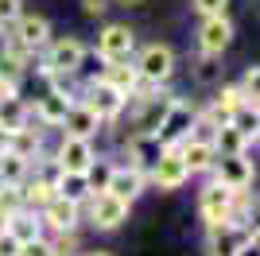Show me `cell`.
<instances>
[{
    "label": "cell",
    "instance_id": "cell-18",
    "mask_svg": "<svg viewBox=\"0 0 260 256\" xmlns=\"http://www.w3.org/2000/svg\"><path fill=\"white\" fill-rule=\"evenodd\" d=\"M70 105H74V97L66 93V89H51V93H43L39 101H35V117L43 120L47 128H58Z\"/></svg>",
    "mask_w": 260,
    "mask_h": 256
},
{
    "label": "cell",
    "instance_id": "cell-33",
    "mask_svg": "<svg viewBox=\"0 0 260 256\" xmlns=\"http://www.w3.org/2000/svg\"><path fill=\"white\" fill-rule=\"evenodd\" d=\"M214 101H217V105H225L229 113H233V109H237V105H245L249 97H245V89H241V85H225V89H221V93H217ZM252 105H256V101H252Z\"/></svg>",
    "mask_w": 260,
    "mask_h": 256
},
{
    "label": "cell",
    "instance_id": "cell-40",
    "mask_svg": "<svg viewBox=\"0 0 260 256\" xmlns=\"http://www.w3.org/2000/svg\"><path fill=\"white\" fill-rule=\"evenodd\" d=\"M54 256H74V252H62V248H54Z\"/></svg>",
    "mask_w": 260,
    "mask_h": 256
},
{
    "label": "cell",
    "instance_id": "cell-28",
    "mask_svg": "<svg viewBox=\"0 0 260 256\" xmlns=\"http://www.w3.org/2000/svg\"><path fill=\"white\" fill-rule=\"evenodd\" d=\"M229 124H233V128L241 132V136H245V140L252 144V140H256V124H260V117H256V105H252V101L237 105V109H233V117H229Z\"/></svg>",
    "mask_w": 260,
    "mask_h": 256
},
{
    "label": "cell",
    "instance_id": "cell-13",
    "mask_svg": "<svg viewBox=\"0 0 260 256\" xmlns=\"http://www.w3.org/2000/svg\"><path fill=\"white\" fill-rule=\"evenodd\" d=\"M78 213H82L78 202H70V198H62V194H54L51 202L39 210V221H43V229H54V233H74V229H78Z\"/></svg>",
    "mask_w": 260,
    "mask_h": 256
},
{
    "label": "cell",
    "instance_id": "cell-27",
    "mask_svg": "<svg viewBox=\"0 0 260 256\" xmlns=\"http://www.w3.org/2000/svg\"><path fill=\"white\" fill-rule=\"evenodd\" d=\"M54 194H62V198H70V202H86L89 194V182H86V175H70V171H62V175H58V182H54Z\"/></svg>",
    "mask_w": 260,
    "mask_h": 256
},
{
    "label": "cell",
    "instance_id": "cell-9",
    "mask_svg": "<svg viewBox=\"0 0 260 256\" xmlns=\"http://www.w3.org/2000/svg\"><path fill=\"white\" fill-rule=\"evenodd\" d=\"M51 43V23L43 20V16H27V12H20V20L12 23V47H20V51H39V47H47Z\"/></svg>",
    "mask_w": 260,
    "mask_h": 256
},
{
    "label": "cell",
    "instance_id": "cell-31",
    "mask_svg": "<svg viewBox=\"0 0 260 256\" xmlns=\"http://www.w3.org/2000/svg\"><path fill=\"white\" fill-rule=\"evenodd\" d=\"M109 171H113V167H109L105 159H93V163H89V167H86V182H89V190H105Z\"/></svg>",
    "mask_w": 260,
    "mask_h": 256
},
{
    "label": "cell",
    "instance_id": "cell-24",
    "mask_svg": "<svg viewBox=\"0 0 260 256\" xmlns=\"http://www.w3.org/2000/svg\"><path fill=\"white\" fill-rule=\"evenodd\" d=\"M27 117H31V109L20 101V93L0 101V132H16V128H23Z\"/></svg>",
    "mask_w": 260,
    "mask_h": 256
},
{
    "label": "cell",
    "instance_id": "cell-35",
    "mask_svg": "<svg viewBox=\"0 0 260 256\" xmlns=\"http://www.w3.org/2000/svg\"><path fill=\"white\" fill-rule=\"evenodd\" d=\"M190 4H194L198 16H225L229 8V0H190Z\"/></svg>",
    "mask_w": 260,
    "mask_h": 256
},
{
    "label": "cell",
    "instance_id": "cell-5",
    "mask_svg": "<svg viewBox=\"0 0 260 256\" xmlns=\"http://www.w3.org/2000/svg\"><path fill=\"white\" fill-rule=\"evenodd\" d=\"M132 66H136V74H140V78L163 85L167 78L175 74V51H171V47H163V43H148Z\"/></svg>",
    "mask_w": 260,
    "mask_h": 256
},
{
    "label": "cell",
    "instance_id": "cell-41",
    "mask_svg": "<svg viewBox=\"0 0 260 256\" xmlns=\"http://www.w3.org/2000/svg\"><path fill=\"white\" fill-rule=\"evenodd\" d=\"M120 4H140V0H120Z\"/></svg>",
    "mask_w": 260,
    "mask_h": 256
},
{
    "label": "cell",
    "instance_id": "cell-17",
    "mask_svg": "<svg viewBox=\"0 0 260 256\" xmlns=\"http://www.w3.org/2000/svg\"><path fill=\"white\" fill-rule=\"evenodd\" d=\"M144 186H148V175H144L140 167H113L109 171V182H105V190H113L117 198H124V202H132V198H140Z\"/></svg>",
    "mask_w": 260,
    "mask_h": 256
},
{
    "label": "cell",
    "instance_id": "cell-23",
    "mask_svg": "<svg viewBox=\"0 0 260 256\" xmlns=\"http://www.w3.org/2000/svg\"><path fill=\"white\" fill-rule=\"evenodd\" d=\"M20 194H23V206L39 213L54 198V182H47V179H23L20 182Z\"/></svg>",
    "mask_w": 260,
    "mask_h": 256
},
{
    "label": "cell",
    "instance_id": "cell-25",
    "mask_svg": "<svg viewBox=\"0 0 260 256\" xmlns=\"http://www.w3.org/2000/svg\"><path fill=\"white\" fill-rule=\"evenodd\" d=\"M4 148L23 155V159H35V155H39V136L23 124V128H16V132H4Z\"/></svg>",
    "mask_w": 260,
    "mask_h": 256
},
{
    "label": "cell",
    "instance_id": "cell-11",
    "mask_svg": "<svg viewBox=\"0 0 260 256\" xmlns=\"http://www.w3.org/2000/svg\"><path fill=\"white\" fill-rule=\"evenodd\" d=\"M214 182H221V186H229V190H245L252 182V163L249 155L241 151V155H214Z\"/></svg>",
    "mask_w": 260,
    "mask_h": 256
},
{
    "label": "cell",
    "instance_id": "cell-29",
    "mask_svg": "<svg viewBox=\"0 0 260 256\" xmlns=\"http://www.w3.org/2000/svg\"><path fill=\"white\" fill-rule=\"evenodd\" d=\"M217 58H221V54H202V58H198L194 78H198L202 85H214L217 78H221V66H217Z\"/></svg>",
    "mask_w": 260,
    "mask_h": 256
},
{
    "label": "cell",
    "instance_id": "cell-34",
    "mask_svg": "<svg viewBox=\"0 0 260 256\" xmlns=\"http://www.w3.org/2000/svg\"><path fill=\"white\" fill-rule=\"evenodd\" d=\"M23 12V0H0V27H12Z\"/></svg>",
    "mask_w": 260,
    "mask_h": 256
},
{
    "label": "cell",
    "instance_id": "cell-16",
    "mask_svg": "<svg viewBox=\"0 0 260 256\" xmlns=\"http://www.w3.org/2000/svg\"><path fill=\"white\" fill-rule=\"evenodd\" d=\"M175 148H179V155H183V163H186L190 175H202V171L214 167L217 148H214V140H210V136H186L183 144H175Z\"/></svg>",
    "mask_w": 260,
    "mask_h": 256
},
{
    "label": "cell",
    "instance_id": "cell-42",
    "mask_svg": "<svg viewBox=\"0 0 260 256\" xmlns=\"http://www.w3.org/2000/svg\"><path fill=\"white\" fill-rule=\"evenodd\" d=\"M89 256H105V252H89Z\"/></svg>",
    "mask_w": 260,
    "mask_h": 256
},
{
    "label": "cell",
    "instance_id": "cell-32",
    "mask_svg": "<svg viewBox=\"0 0 260 256\" xmlns=\"http://www.w3.org/2000/svg\"><path fill=\"white\" fill-rule=\"evenodd\" d=\"M20 256H54V241H47L43 233L31 241H20Z\"/></svg>",
    "mask_w": 260,
    "mask_h": 256
},
{
    "label": "cell",
    "instance_id": "cell-12",
    "mask_svg": "<svg viewBox=\"0 0 260 256\" xmlns=\"http://www.w3.org/2000/svg\"><path fill=\"white\" fill-rule=\"evenodd\" d=\"M54 159H58L62 171H70V175H86V167L98 159V151H93V144H89L86 136H62Z\"/></svg>",
    "mask_w": 260,
    "mask_h": 256
},
{
    "label": "cell",
    "instance_id": "cell-21",
    "mask_svg": "<svg viewBox=\"0 0 260 256\" xmlns=\"http://www.w3.org/2000/svg\"><path fill=\"white\" fill-rule=\"evenodd\" d=\"M8 233L16 237V241H31V237H39L43 233V221H39V213L35 210H16V213H8Z\"/></svg>",
    "mask_w": 260,
    "mask_h": 256
},
{
    "label": "cell",
    "instance_id": "cell-36",
    "mask_svg": "<svg viewBox=\"0 0 260 256\" xmlns=\"http://www.w3.org/2000/svg\"><path fill=\"white\" fill-rule=\"evenodd\" d=\"M0 256H20V241H16L8 229L0 233Z\"/></svg>",
    "mask_w": 260,
    "mask_h": 256
},
{
    "label": "cell",
    "instance_id": "cell-38",
    "mask_svg": "<svg viewBox=\"0 0 260 256\" xmlns=\"http://www.w3.org/2000/svg\"><path fill=\"white\" fill-rule=\"evenodd\" d=\"M12 51V35H8V27H0V54H8Z\"/></svg>",
    "mask_w": 260,
    "mask_h": 256
},
{
    "label": "cell",
    "instance_id": "cell-4",
    "mask_svg": "<svg viewBox=\"0 0 260 256\" xmlns=\"http://www.w3.org/2000/svg\"><path fill=\"white\" fill-rule=\"evenodd\" d=\"M86 58V47L78 39H54L47 43V58H43V74H78Z\"/></svg>",
    "mask_w": 260,
    "mask_h": 256
},
{
    "label": "cell",
    "instance_id": "cell-39",
    "mask_svg": "<svg viewBox=\"0 0 260 256\" xmlns=\"http://www.w3.org/2000/svg\"><path fill=\"white\" fill-rule=\"evenodd\" d=\"M4 229H8V217H4V213H0V233H4Z\"/></svg>",
    "mask_w": 260,
    "mask_h": 256
},
{
    "label": "cell",
    "instance_id": "cell-15",
    "mask_svg": "<svg viewBox=\"0 0 260 256\" xmlns=\"http://www.w3.org/2000/svg\"><path fill=\"white\" fill-rule=\"evenodd\" d=\"M233 198H237V190H229V186H221V182H210L206 190H202V198H198V210H202L206 225L229 221V213H233Z\"/></svg>",
    "mask_w": 260,
    "mask_h": 256
},
{
    "label": "cell",
    "instance_id": "cell-19",
    "mask_svg": "<svg viewBox=\"0 0 260 256\" xmlns=\"http://www.w3.org/2000/svg\"><path fill=\"white\" fill-rule=\"evenodd\" d=\"M62 128H66V136H86V140H93V132L101 128V120L93 117L82 101H74V105L66 109V117H62Z\"/></svg>",
    "mask_w": 260,
    "mask_h": 256
},
{
    "label": "cell",
    "instance_id": "cell-14",
    "mask_svg": "<svg viewBox=\"0 0 260 256\" xmlns=\"http://www.w3.org/2000/svg\"><path fill=\"white\" fill-rule=\"evenodd\" d=\"M233 43V23L225 16H202V27H198V51L202 54H221Z\"/></svg>",
    "mask_w": 260,
    "mask_h": 256
},
{
    "label": "cell",
    "instance_id": "cell-10",
    "mask_svg": "<svg viewBox=\"0 0 260 256\" xmlns=\"http://www.w3.org/2000/svg\"><path fill=\"white\" fill-rule=\"evenodd\" d=\"M136 51V31H132L128 23H105L98 35V54L105 58V62H113V58H128V54Z\"/></svg>",
    "mask_w": 260,
    "mask_h": 256
},
{
    "label": "cell",
    "instance_id": "cell-8",
    "mask_svg": "<svg viewBox=\"0 0 260 256\" xmlns=\"http://www.w3.org/2000/svg\"><path fill=\"white\" fill-rule=\"evenodd\" d=\"M186 179H190V171H186L179 148H159V155L152 159V182L159 190H179Z\"/></svg>",
    "mask_w": 260,
    "mask_h": 256
},
{
    "label": "cell",
    "instance_id": "cell-37",
    "mask_svg": "<svg viewBox=\"0 0 260 256\" xmlns=\"http://www.w3.org/2000/svg\"><path fill=\"white\" fill-rule=\"evenodd\" d=\"M82 8H86V16H101V12H105V0H82Z\"/></svg>",
    "mask_w": 260,
    "mask_h": 256
},
{
    "label": "cell",
    "instance_id": "cell-1",
    "mask_svg": "<svg viewBox=\"0 0 260 256\" xmlns=\"http://www.w3.org/2000/svg\"><path fill=\"white\" fill-rule=\"evenodd\" d=\"M89 206V225L93 229H101V233H109V229H117V225L128 221V210L132 202H124V198H117L113 190H93L86 198Z\"/></svg>",
    "mask_w": 260,
    "mask_h": 256
},
{
    "label": "cell",
    "instance_id": "cell-6",
    "mask_svg": "<svg viewBox=\"0 0 260 256\" xmlns=\"http://www.w3.org/2000/svg\"><path fill=\"white\" fill-rule=\"evenodd\" d=\"M190 132H194V109L186 105V101H175V105L167 109V117H163L159 132H155V144H159V148H175V144H183Z\"/></svg>",
    "mask_w": 260,
    "mask_h": 256
},
{
    "label": "cell",
    "instance_id": "cell-30",
    "mask_svg": "<svg viewBox=\"0 0 260 256\" xmlns=\"http://www.w3.org/2000/svg\"><path fill=\"white\" fill-rule=\"evenodd\" d=\"M16 210H23V194H20V186L0 182V213L8 217V213H16Z\"/></svg>",
    "mask_w": 260,
    "mask_h": 256
},
{
    "label": "cell",
    "instance_id": "cell-7",
    "mask_svg": "<svg viewBox=\"0 0 260 256\" xmlns=\"http://www.w3.org/2000/svg\"><path fill=\"white\" fill-rule=\"evenodd\" d=\"M82 105L89 109V113H93V117L101 120V124H105V120H117L120 113H124V105H128V97L124 93H117V89H113V85L109 82H93L86 89V101H82Z\"/></svg>",
    "mask_w": 260,
    "mask_h": 256
},
{
    "label": "cell",
    "instance_id": "cell-22",
    "mask_svg": "<svg viewBox=\"0 0 260 256\" xmlns=\"http://www.w3.org/2000/svg\"><path fill=\"white\" fill-rule=\"evenodd\" d=\"M31 175V159H23L16 151H0V182H8V186H20L23 179Z\"/></svg>",
    "mask_w": 260,
    "mask_h": 256
},
{
    "label": "cell",
    "instance_id": "cell-26",
    "mask_svg": "<svg viewBox=\"0 0 260 256\" xmlns=\"http://www.w3.org/2000/svg\"><path fill=\"white\" fill-rule=\"evenodd\" d=\"M214 148H217V155H241V151H249V140L241 136L233 124H221V128H214Z\"/></svg>",
    "mask_w": 260,
    "mask_h": 256
},
{
    "label": "cell",
    "instance_id": "cell-3",
    "mask_svg": "<svg viewBox=\"0 0 260 256\" xmlns=\"http://www.w3.org/2000/svg\"><path fill=\"white\" fill-rule=\"evenodd\" d=\"M175 101H179V97L167 93V89H155L152 97H144L140 109H136V117H132V128H136V136H152V140H155V132H159L163 117H167V109H171Z\"/></svg>",
    "mask_w": 260,
    "mask_h": 256
},
{
    "label": "cell",
    "instance_id": "cell-20",
    "mask_svg": "<svg viewBox=\"0 0 260 256\" xmlns=\"http://www.w3.org/2000/svg\"><path fill=\"white\" fill-rule=\"evenodd\" d=\"M124 62H128V58H113V62H105V74H101V82H109L117 93L128 97L140 74H136V66H124Z\"/></svg>",
    "mask_w": 260,
    "mask_h": 256
},
{
    "label": "cell",
    "instance_id": "cell-2",
    "mask_svg": "<svg viewBox=\"0 0 260 256\" xmlns=\"http://www.w3.org/2000/svg\"><path fill=\"white\" fill-rule=\"evenodd\" d=\"M249 241H256V225H237V221L210 225V256H237Z\"/></svg>",
    "mask_w": 260,
    "mask_h": 256
}]
</instances>
